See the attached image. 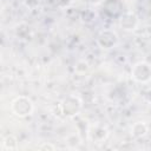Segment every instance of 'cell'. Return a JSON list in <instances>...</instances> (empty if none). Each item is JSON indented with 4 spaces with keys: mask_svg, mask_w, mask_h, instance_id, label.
I'll return each instance as SVG.
<instances>
[{
    "mask_svg": "<svg viewBox=\"0 0 151 151\" xmlns=\"http://www.w3.org/2000/svg\"><path fill=\"white\" fill-rule=\"evenodd\" d=\"M11 111L19 118H26L34 111V104L27 96H19L11 103Z\"/></svg>",
    "mask_w": 151,
    "mask_h": 151,
    "instance_id": "6da1fadb",
    "label": "cell"
},
{
    "mask_svg": "<svg viewBox=\"0 0 151 151\" xmlns=\"http://www.w3.org/2000/svg\"><path fill=\"white\" fill-rule=\"evenodd\" d=\"M81 107H83V100L76 94L67 96L60 103L61 113L66 117H76L80 112Z\"/></svg>",
    "mask_w": 151,
    "mask_h": 151,
    "instance_id": "7a4b0ae2",
    "label": "cell"
},
{
    "mask_svg": "<svg viewBox=\"0 0 151 151\" xmlns=\"http://www.w3.org/2000/svg\"><path fill=\"white\" fill-rule=\"evenodd\" d=\"M131 78L140 84L151 81V64L147 61H138L131 68Z\"/></svg>",
    "mask_w": 151,
    "mask_h": 151,
    "instance_id": "3957f363",
    "label": "cell"
},
{
    "mask_svg": "<svg viewBox=\"0 0 151 151\" xmlns=\"http://www.w3.org/2000/svg\"><path fill=\"white\" fill-rule=\"evenodd\" d=\"M119 42V37L113 29H103L97 37V44L103 50H111L116 47Z\"/></svg>",
    "mask_w": 151,
    "mask_h": 151,
    "instance_id": "277c9868",
    "label": "cell"
},
{
    "mask_svg": "<svg viewBox=\"0 0 151 151\" xmlns=\"http://www.w3.org/2000/svg\"><path fill=\"white\" fill-rule=\"evenodd\" d=\"M139 25V18L133 12H125L119 17V27L125 32H133Z\"/></svg>",
    "mask_w": 151,
    "mask_h": 151,
    "instance_id": "5b68a950",
    "label": "cell"
},
{
    "mask_svg": "<svg viewBox=\"0 0 151 151\" xmlns=\"http://www.w3.org/2000/svg\"><path fill=\"white\" fill-rule=\"evenodd\" d=\"M88 138L94 142V143H100V142H104L107 136H109V131L106 127H104L103 125H92L90 129H88Z\"/></svg>",
    "mask_w": 151,
    "mask_h": 151,
    "instance_id": "8992f818",
    "label": "cell"
},
{
    "mask_svg": "<svg viewBox=\"0 0 151 151\" xmlns=\"http://www.w3.org/2000/svg\"><path fill=\"white\" fill-rule=\"evenodd\" d=\"M149 126L145 122H136L131 126V136L133 138H143L147 134Z\"/></svg>",
    "mask_w": 151,
    "mask_h": 151,
    "instance_id": "52a82bcc",
    "label": "cell"
},
{
    "mask_svg": "<svg viewBox=\"0 0 151 151\" xmlns=\"http://www.w3.org/2000/svg\"><path fill=\"white\" fill-rule=\"evenodd\" d=\"M19 149V144L17 138L13 134L6 136L1 142V150L2 151H14Z\"/></svg>",
    "mask_w": 151,
    "mask_h": 151,
    "instance_id": "ba28073f",
    "label": "cell"
},
{
    "mask_svg": "<svg viewBox=\"0 0 151 151\" xmlns=\"http://www.w3.org/2000/svg\"><path fill=\"white\" fill-rule=\"evenodd\" d=\"M73 1L74 0H54V4L59 8H67L73 4Z\"/></svg>",
    "mask_w": 151,
    "mask_h": 151,
    "instance_id": "9c48e42d",
    "label": "cell"
},
{
    "mask_svg": "<svg viewBox=\"0 0 151 151\" xmlns=\"http://www.w3.org/2000/svg\"><path fill=\"white\" fill-rule=\"evenodd\" d=\"M142 98L146 101V103H151V88L144 90L142 92Z\"/></svg>",
    "mask_w": 151,
    "mask_h": 151,
    "instance_id": "30bf717a",
    "label": "cell"
},
{
    "mask_svg": "<svg viewBox=\"0 0 151 151\" xmlns=\"http://www.w3.org/2000/svg\"><path fill=\"white\" fill-rule=\"evenodd\" d=\"M24 2L28 8H35L37 6H39L40 0H24Z\"/></svg>",
    "mask_w": 151,
    "mask_h": 151,
    "instance_id": "8fae6325",
    "label": "cell"
},
{
    "mask_svg": "<svg viewBox=\"0 0 151 151\" xmlns=\"http://www.w3.org/2000/svg\"><path fill=\"white\" fill-rule=\"evenodd\" d=\"M38 149H40V150H55V146L52 145V144L44 143V144H41L40 146H38Z\"/></svg>",
    "mask_w": 151,
    "mask_h": 151,
    "instance_id": "7c38bea8",
    "label": "cell"
},
{
    "mask_svg": "<svg viewBox=\"0 0 151 151\" xmlns=\"http://www.w3.org/2000/svg\"><path fill=\"white\" fill-rule=\"evenodd\" d=\"M88 4H91V5H100V4H103L105 0H86Z\"/></svg>",
    "mask_w": 151,
    "mask_h": 151,
    "instance_id": "4fadbf2b",
    "label": "cell"
}]
</instances>
